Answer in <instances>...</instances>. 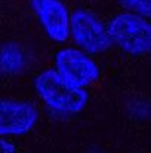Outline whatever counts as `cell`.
Listing matches in <instances>:
<instances>
[{
  "label": "cell",
  "mask_w": 151,
  "mask_h": 153,
  "mask_svg": "<svg viewBox=\"0 0 151 153\" xmlns=\"http://www.w3.org/2000/svg\"><path fill=\"white\" fill-rule=\"evenodd\" d=\"M34 88L39 97L58 111L79 113L88 102L86 91L70 83L56 70L40 73L34 80Z\"/></svg>",
  "instance_id": "6da1fadb"
},
{
  "label": "cell",
  "mask_w": 151,
  "mask_h": 153,
  "mask_svg": "<svg viewBox=\"0 0 151 153\" xmlns=\"http://www.w3.org/2000/svg\"><path fill=\"white\" fill-rule=\"evenodd\" d=\"M111 40L130 55L151 51V22L135 13L117 15L108 25Z\"/></svg>",
  "instance_id": "7a4b0ae2"
},
{
  "label": "cell",
  "mask_w": 151,
  "mask_h": 153,
  "mask_svg": "<svg viewBox=\"0 0 151 153\" xmlns=\"http://www.w3.org/2000/svg\"><path fill=\"white\" fill-rule=\"evenodd\" d=\"M71 34L83 51L91 53L105 51L113 42L108 28L88 10H76L71 15Z\"/></svg>",
  "instance_id": "3957f363"
},
{
  "label": "cell",
  "mask_w": 151,
  "mask_h": 153,
  "mask_svg": "<svg viewBox=\"0 0 151 153\" xmlns=\"http://www.w3.org/2000/svg\"><path fill=\"white\" fill-rule=\"evenodd\" d=\"M55 64L56 71L79 88H85L95 82L99 74L96 64L86 53L71 48H65L58 52L55 56Z\"/></svg>",
  "instance_id": "277c9868"
},
{
  "label": "cell",
  "mask_w": 151,
  "mask_h": 153,
  "mask_svg": "<svg viewBox=\"0 0 151 153\" xmlns=\"http://www.w3.org/2000/svg\"><path fill=\"white\" fill-rule=\"evenodd\" d=\"M39 21L53 42H65L70 34V16L61 0H31Z\"/></svg>",
  "instance_id": "5b68a950"
},
{
  "label": "cell",
  "mask_w": 151,
  "mask_h": 153,
  "mask_svg": "<svg viewBox=\"0 0 151 153\" xmlns=\"http://www.w3.org/2000/svg\"><path fill=\"white\" fill-rule=\"evenodd\" d=\"M37 122L36 108L22 101L4 100L0 110V134L1 135H22L31 131Z\"/></svg>",
  "instance_id": "8992f818"
},
{
  "label": "cell",
  "mask_w": 151,
  "mask_h": 153,
  "mask_svg": "<svg viewBox=\"0 0 151 153\" xmlns=\"http://www.w3.org/2000/svg\"><path fill=\"white\" fill-rule=\"evenodd\" d=\"M24 65V55L18 48L9 45L1 52V67L4 73H16Z\"/></svg>",
  "instance_id": "52a82bcc"
},
{
  "label": "cell",
  "mask_w": 151,
  "mask_h": 153,
  "mask_svg": "<svg viewBox=\"0 0 151 153\" xmlns=\"http://www.w3.org/2000/svg\"><path fill=\"white\" fill-rule=\"evenodd\" d=\"M123 6L138 16L151 18V0H122Z\"/></svg>",
  "instance_id": "ba28073f"
},
{
  "label": "cell",
  "mask_w": 151,
  "mask_h": 153,
  "mask_svg": "<svg viewBox=\"0 0 151 153\" xmlns=\"http://www.w3.org/2000/svg\"><path fill=\"white\" fill-rule=\"evenodd\" d=\"M0 147H1V153H18L16 152V147L12 143L6 141L4 138L0 141Z\"/></svg>",
  "instance_id": "9c48e42d"
}]
</instances>
